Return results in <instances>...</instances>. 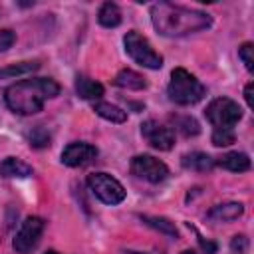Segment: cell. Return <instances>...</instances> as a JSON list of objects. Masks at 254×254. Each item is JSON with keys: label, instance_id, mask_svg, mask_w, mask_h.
<instances>
[{"label": "cell", "instance_id": "cell-31", "mask_svg": "<svg viewBox=\"0 0 254 254\" xmlns=\"http://www.w3.org/2000/svg\"><path fill=\"white\" fill-rule=\"evenodd\" d=\"M46 254H60V252H56V250H48Z\"/></svg>", "mask_w": 254, "mask_h": 254}, {"label": "cell", "instance_id": "cell-15", "mask_svg": "<svg viewBox=\"0 0 254 254\" xmlns=\"http://www.w3.org/2000/svg\"><path fill=\"white\" fill-rule=\"evenodd\" d=\"M103 85L91 77H85V75H77L75 79V93L81 97V99H99L103 95Z\"/></svg>", "mask_w": 254, "mask_h": 254}, {"label": "cell", "instance_id": "cell-17", "mask_svg": "<svg viewBox=\"0 0 254 254\" xmlns=\"http://www.w3.org/2000/svg\"><path fill=\"white\" fill-rule=\"evenodd\" d=\"M97 22L103 28H117L121 24V10L115 2H105L101 4L99 12H97Z\"/></svg>", "mask_w": 254, "mask_h": 254}, {"label": "cell", "instance_id": "cell-9", "mask_svg": "<svg viewBox=\"0 0 254 254\" xmlns=\"http://www.w3.org/2000/svg\"><path fill=\"white\" fill-rule=\"evenodd\" d=\"M141 135L145 137V141L159 151H171L175 145V133L173 129L157 123L155 119H147L141 123Z\"/></svg>", "mask_w": 254, "mask_h": 254}, {"label": "cell", "instance_id": "cell-11", "mask_svg": "<svg viewBox=\"0 0 254 254\" xmlns=\"http://www.w3.org/2000/svg\"><path fill=\"white\" fill-rule=\"evenodd\" d=\"M244 212V204L242 202H222V204H214L210 210H208V218L210 220H216V222H230V220H236L238 216H242Z\"/></svg>", "mask_w": 254, "mask_h": 254}, {"label": "cell", "instance_id": "cell-13", "mask_svg": "<svg viewBox=\"0 0 254 254\" xmlns=\"http://www.w3.org/2000/svg\"><path fill=\"white\" fill-rule=\"evenodd\" d=\"M214 165H218L226 171H232V173H244L250 169V157L246 153L232 151V153L222 155L220 159H214Z\"/></svg>", "mask_w": 254, "mask_h": 254}, {"label": "cell", "instance_id": "cell-3", "mask_svg": "<svg viewBox=\"0 0 254 254\" xmlns=\"http://www.w3.org/2000/svg\"><path fill=\"white\" fill-rule=\"evenodd\" d=\"M169 99L177 105H194L206 95V87L185 67H175L167 87Z\"/></svg>", "mask_w": 254, "mask_h": 254}, {"label": "cell", "instance_id": "cell-22", "mask_svg": "<svg viewBox=\"0 0 254 254\" xmlns=\"http://www.w3.org/2000/svg\"><path fill=\"white\" fill-rule=\"evenodd\" d=\"M50 133L42 127V125H38L30 135H28V141H30V145L32 147H36V149H44V147H48L50 145Z\"/></svg>", "mask_w": 254, "mask_h": 254}, {"label": "cell", "instance_id": "cell-12", "mask_svg": "<svg viewBox=\"0 0 254 254\" xmlns=\"http://www.w3.org/2000/svg\"><path fill=\"white\" fill-rule=\"evenodd\" d=\"M32 173H34L32 167L18 157H6L0 163V177L4 179H24V177H30Z\"/></svg>", "mask_w": 254, "mask_h": 254}, {"label": "cell", "instance_id": "cell-26", "mask_svg": "<svg viewBox=\"0 0 254 254\" xmlns=\"http://www.w3.org/2000/svg\"><path fill=\"white\" fill-rule=\"evenodd\" d=\"M230 248H232L234 252L238 250V254H242V252L248 248V238H246V236H242V234H240V236H234V238H232V242H230Z\"/></svg>", "mask_w": 254, "mask_h": 254}, {"label": "cell", "instance_id": "cell-25", "mask_svg": "<svg viewBox=\"0 0 254 254\" xmlns=\"http://www.w3.org/2000/svg\"><path fill=\"white\" fill-rule=\"evenodd\" d=\"M16 42V34L12 30H0V52H6Z\"/></svg>", "mask_w": 254, "mask_h": 254}, {"label": "cell", "instance_id": "cell-4", "mask_svg": "<svg viewBox=\"0 0 254 254\" xmlns=\"http://www.w3.org/2000/svg\"><path fill=\"white\" fill-rule=\"evenodd\" d=\"M123 46H125V52L131 56V60L137 62L139 65L147 69H159L163 65V56L155 52L151 42L145 36H141L137 30H131L123 36Z\"/></svg>", "mask_w": 254, "mask_h": 254}, {"label": "cell", "instance_id": "cell-28", "mask_svg": "<svg viewBox=\"0 0 254 254\" xmlns=\"http://www.w3.org/2000/svg\"><path fill=\"white\" fill-rule=\"evenodd\" d=\"M198 242H200V246H202V250H204L206 254H214V252H216V244H214V242L204 240L202 236H198Z\"/></svg>", "mask_w": 254, "mask_h": 254}, {"label": "cell", "instance_id": "cell-1", "mask_svg": "<svg viewBox=\"0 0 254 254\" xmlns=\"http://www.w3.org/2000/svg\"><path fill=\"white\" fill-rule=\"evenodd\" d=\"M151 22L153 28L167 38H181L189 34H196L212 26V18L194 8L177 6L171 2H157L151 6Z\"/></svg>", "mask_w": 254, "mask_h": 254}, {"label": "cell", "instance_id": "cell-18", "mask_svg": "<svg viewBox=\"0 0 254 254\" xmlns=\"http://www.w3.org/2000/svg\"><path fill=\"white\" fill-rule=\"evenodd\" d=\"M115 85L117 87H123V89H135V91H139V89H145L147 81H145V77L141 73H137L133 69H121L115 75Z\"/></svg>", "mask_w": 254, "mask_h": 254}, {"label": "cell", "instance_id": "cell-24", "mask_svg": "<svg viewBox=\"0 0 254 254\" xmlns=\"http://www.w3.org/2000/svg\"><path fill=\"white\" fill-rule=\"evenodd\" d=\"M238 58L244 62V67L248 71H254V46L250 42H244L238 48Z\"/></svg>", "mask_w": 254, "mask_h": 254}, {"label": "cell", "instance_id": "cell-21", "mask_svg": "<svg viewBox=\"0 0 254 254\" xmlns=\"http://www.w3.org/2000/svg\"><path fill=\"white\" fill-rule=\"evenodd\" d=\"M171 121H173L175 129H177L179 133H183L185 137H194V135L200 133L198 121H196L194 117H190V115H173Z\"/></svg>", "mask_w": 254, "mask_h": 254}, {"label": "cell", "instance_id": "cell-10", "mask_svg": "<svg viewBox=\"0 0 254 254\" xmlns=\"http://www.w3.org/2000/svg\"><path fill=\"white\" fill-rule=\"evenodd\" d=\"M97 147L89 145V143H69L64 151H62V163L67 167H83L89 165L95 157H97Z\"/></svg>", "mask_w": 254, "mask_h": 254}, {"label": "cell", "instance_id": "cell-20", "mask_svg": "<svg viewBox=\"0 0 254 254\" xmlns=\"http://www.w3.org/2000/svg\"><path fill=\"white\" fill-rule=\"evenodd\" d=\"M141 220H143L147 226L159 230L161 234H167V236H171V238H179V230H177L175 222H171V220L165 218V216H149V214H143Z\"/></svg>", "mask_w": 254, "mask_h": 254}, {"label": "cell", "instance_id": "cell-7", "mask_svg": "<svg viewBox=\"0 0 254 254\" xmlns=\"http://www.w3.org/2000/svg\"><path fill=\"white\" fill-rule=\"evenodd\" d=\"M44 226H46L44 224V218H40V216H28L22 222L20 230L16 232V236L12 240V248L18 254H30L38 246V242L42 238V232H44Z\"/></svg>", "mask_w": 254, "mask_h": 254}, {"label": "cell", "instance_id": "cell-8", "mask_svg": "<svg viewBox=\"0 0 254 254\" xmlns=\"http://www.w3.org/2000/svg\"><path fill=\"white\" fill-rule=\"evenodd\" d=\"M129 169L135 177H139L147 183H153V185L165 181L167 175H169V167L163 161L155 159L153 155H135L131 159Z\"/></svg>", "mask_w": 254, "mask_h": 254}, {"label": "cell", "instance_id": "cell-19", "mask_svg": "<svg viewBox=\"0 0 254 254\" xmlns=\"http://www.w3.org/2000/svg\"><path fill=\"white\" fill-rule=\"evenodd\" d=\"M36 69H40V62H18L6 67H0V79H14V77H22L28 73H34Z\"/></svg>", "mask_w": 254, "mask_h": 254}, {"label": "cell", "instance_id": "cell-6", "mask_svg": "<svg viewBox=\"0 0 254 254\" xmlns=\"http://www.w3.org/2000/svg\"><path fill=\"white\" fill-rule=\"evenodd\" d=\"M87 187L105 204H119L127 196L123 185L109 173H91L87 177Z\"/></svg>", "mask_w": 254, "mask_h": 254}, {"label": "cell", "instance_id": "cell-2", "mask_svg": "<svg viewBox=\"0 0 254 254\" xmlns=\"http://www.w3.org/2000/svg\"><path fill=\"white\" fill-rule=\"evenodd\" d=\"M60 93L58 81L50 77H32L22 79L6 87L4 101L18 115H34L44 109L48 99H54Z\"/></svg>", "mask_w": 254, "mask_h": 254}, {"label": "cell", "instance_id": "cell-5", "mask_svg": "<svg viewBox=\"0 0 254 254\" xmlns=\"http://www.w3.org/2000/svg\"><path fill=\"white\" fill-rule=\"evenodd\" d=\"M204 115L214 129H232L242 119V109L230 97H216L206 105Z\"/></svg>", "mask_w": 254, "mask_h": 254}, {"label": "cell", "instance_id": "cell-16", "mask_svg": "<svg viewBox=\"0 0 254 254\" xmlns=\"http://www.w3.org/2000/svg\"><path fill=\"white\" fill-rule=\"evenodd\" d=\"M93 111L99 117H103L105 121H111V123H125L127 121V111H123L121 107H117L113 103H107V101L93 103Z\"/></svg>", "mask_w": 254, "mask_h": 254}, {"label": "cell", "instance_id": "cell-27", "mask_svg": "<svg viewBox=\"0 0 254 254\" xmlns=\"http://www.w3.org/2000/svg\"><path fill=\"white\" fill-rule=\"evenodd\" d=\"M252 89H254V83L250 81V83H246V87H244V99H246V105L250 107V109H254V97H252Z\"/></svg>", "mask_w": 254, "mask_h": 254}, {"label": "cell", "instance_id": "cell-14", "mask_svg": "<svg viewBox=\"0 0 254 254\" xmlns=\"http://www.w3.org/2000/svg\"><path fill=\"white\" fill-rule=\"evenodd\" d=\"M181 165L185 169H189V171H200V173L210 171L212 167H216L214 165V159L210 155H206V153H200V151H192V153L183 155Z\"/></svg>", "mask_w": 254, "mask_h": 254}, {"label": "cell", "instance_id": "cell-29", "mask_svg": "<svg viewBox=\"0 0 254 254\" xmlns=\"http://www.w3.org/2000/svg\"><path fill=\"white\" fill-rule=\"evenodd\" d=\"M125 254H153V252H137V250H127Z\"/></svg>", "mask_w": 254, "mask_h": 254}, {"label": "cell", "instance_id": "cell-23", "mask_svg": "<svg viewBox=\"0 0 254 254\" xmlns=\"http://www.w3.org/2000/svg\"><path fill=\"white\" fill-rule=\"evenodd\" d=\"M234 131L232 129H214L212 131V145L216 147H226L234 143Z\"/></svg>", "mask_w": 254, "mask_h": 254}, {"label": "cell", "instance_id": "cell-30", "mask_svg": "<svg viewBox=\"0 0 254 254\" xmlns=\"http://www.w3.org/2000/svg\"><path fill=\"white\" fill-rule=\"evenodd\" d=\"M183 254H196L194 250H183Z\"/></svg>", "mask_w": 254, "mask_h": 254}]
</instances>
